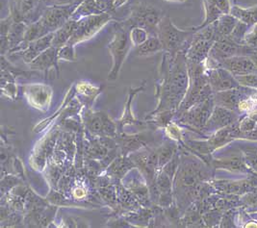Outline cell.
<instances>
[{
    "instance_id": "obj_24",
    "label": "cell",
    "mask_w": 257,
    "mask_h": 228,
    "mask_svg": "<svg viewBox=\"0 0 257 228\" xmlns=\"http://www.w3.org/2000/svg\"><path fill=\"white\" fill-rule=\"evenodd\" d=\"M210 167L214 170H226L230 171H245V162L239 156H231L222 159H212Z\"/></svg>"
},
{
    "instance_id": "obj_9",
    "label": "cell",
    "mask_w": 257,
    "mask_h": 228,
    "mask_svg": "<svg viewBox=\"0 0 257 228\" xmlns=\"http://www.w3.org/2000/svg\"><path fill=\"white\" fill-rule=\"evenodd\" d=\"M76 5L77 4L45 7L38 21L44 26L48 34L53 33L70 21Z\"/></svg>"
},
{
    "instance_id": "obj_32",
    "label": "cell",
    "mask_w": 257,
    "mask_h": 228,
    "mask_svg": "<svg viewBox=\"0 0 257 228\" xmlns=\"http://www.w3.org/2000/svg\"><path fill=\"white\" fill-rule=\"evenodd\" d=\"M166 2H170V3H184L187 0H164Z\"/></svg>"
},
{
    "instance_id": "obj_22",
    "label": "cell",
    "mask_w": 257,
    "mask_h": 228,
    "mask_svg": "<svg viewBox=\"0 0 257 228\" xmlns=\"http://www.w3.org/2000/svg\"><path fill=\"white\" fill-rule=\"evenodd\" d=\"M103 14L97 5L96 0H81L71 15V20L80 21L82 19L94 15Z\"/></svg>"
},
{
    "instance_id": "obj_6",
    "label": "cell",
    "mask_w": 257,
    "mask_h": 228,
    "mask_svg": "<svg viewBox=\"0 0 257 228\" xmlns=\"http://www.w3.org/2000/svg\"><path fill=\"white\" fill-rule=\"evenodd\" d=\"M214 107L215 103L212 95L209 98L192 106L185 112L176 115L174 121H176L182 127L191 129L193 131L202 132L204 126L210 118Z\"/></svg>"
},
{
    "instance_id": "obj_28",
    "label": "cell",
    "mask_w": 257,
    "mask_h": 228,
    "mask_svg": "<svg viewBox=\"0 0 257 228\" xmlns=\"http://www.w3.org/2000/svg\"><path fill=\"white\" fill-rule=\"evenodd\" d=\"M232 15L235 18L240 19L242 22L245 23L253 24L257 23V10L256 9H249V10H244L239 9L238 7H235L232 9Z\"/></svg>"
},
{
    "instance_id": "obj_1",
    "label": "cell",
    "mask_w": 257,
    "mask_h": 228,
    "mask_svg": "<svg viewBox=\"0 0 257 228\" xmlns=\"http://www.w3.org/2000/svg\"><path fill=\"white\" fill-rule=\"evenodd\" d=\"M190 83L187 58L184 52H163L155 86L157 105L151 114L163 111L177 112Z\"/></svg>"
},
{
    "instance_id": "obj_19",
    "label": "cell",
    "mask_w": 257,
    "mask_h": 228,
    "mask_svg": "<svg viewBox=\"0 0 257 228\" xmlns=\"http://www.w3.org/2000/svg\"><path fill=\"white\" fill-rule=\"evenodd\" d=\"M74 96H75V91H74V86H73V84H72V85L70 86V89L67 91V93H66V95H65V97H64V99H63V102L61 104V106L59 107L58 110H57L54 114L52 115L51 117L47 118V119L43 120L42 122L38 123V124L34 126L33 131H34L35 133L44 132L48 127H50L52 124H54L57 119L61 120V117H62V114H63L65 108H66L67 105L74 98Z\"/></svg>"
},
{
    "instance_id": "obj_8",
    "label": "cell",
    "mask_w": 257,
    "mask_h": 228,
    "mask_svg": "<svg viewBox=\"0 0 257 228\" xmlns=\"http://www.w3.org/2000/svg\"><path fill=\"white\" fill-rule=\"evenodd\" d=\"M21 89L30 107L42 113H47L50 109L53 90L49 85L45 83H30L21 86Z\"/></svg>"
},
{
    "instance_id": "obj_17",
    "label": "cell",
    "mask_w": 257,
    "mask_h": 228,
    "mask_svg": "<svg viewBox=\"0 0 257 228\" xmlns=\"http://www.w3.org/2000/svg\"><path fill=\"white\" fill-rule=\"evenodd\" d=\"M76 98L81 102L84 108L94 109V103L101 94L102 89L86 80H79L73 84Z\"/></svg>"
},
{
    "instance_id": "obj_12",
    "label": "cell",
    "mask_w": 257,
    "mask_h": 228,
    "mask_svg": "<svg viewBox=\"0 0 257 228\" xmlns=\"http://www.w3.org/2000/svg\"><path fill=\"white\" fill-rule=\"evenodd\" d=\"M120 154L123 156H129L130 154L137 152L141 149L148 148L153 139L151 131L141 130L139 133L126 134L124 132H118L114 137Z\"/></svg>"
},
{
    "instance_id": "obj_3",
    "label": "cell",
    "mask_w": 257,
    "mask_h": 228,
    "mask_svg": "<svg viewBox=\"0 0 257 228\" xmlns=\"http://www.w3.org/2000/svg\"><path fill=\"white\" fill-rule=\"evenodd\" d=\"M164 16V12L157 7L145 2H137L130 6L127 18L118 23L128 31L133 27H142L151 35H157L158 24Z\"/></svg>"
},
{
    "instance_id": "obj_26",
    "label": "cell",
    "mask_w": 257,
    "mask_h": 228,
    "mask_svg": "<svg viewBox=\"0 0 257 228\" xmlns=\"http://www.w3.org/2000/svg\"><path fill=\"white\" fill-rule=\"evenodd\" d=\"M70 197L73 201H77L80 203L81 201H85L87 197L90 195L88 186L85 185V179H78L72 183V186L70 188Z\"/></svg>"
},
{
    "instance_id": "obj_16",
    "label": "cell",
    "mask_w": 257,
    "mask_h": 228,
    "mask_svg": "<svg viewBox=\"0 0 257 228\" xmlns=\"http://www.w3.org/2000/svg\"><path fill=\"white\" fill-rule=\"evenodd\" d=\"M205 72L213 92L227 91L233 88L235 80L227 69L220 67L206 68Z\"/></svg>"
},
{
    "instance_id": "obj_25",
    "label": "cell",
    "mask_w": 257,
    "mask_h": 228,
    "mask_svg": "<svg viewBox=\"0 0 257 228\" xmlns=\"http://www.w3.org/2000/svg\"><path fill=\"white\" fill-rule=\"evenodd\" d=\"M163 130L165 137L167 139L176 142L179 146H182L184 144L185 139H184L183 128L180 125H178L176 121H173L170 124H168L165 126Z\"/></svg>"
},
{
    "instance_id": "obj_21",
    "label": "cell",
    "mask_w": 257,
    "mask_h": 228,
    "mask_svg": "<svg viewBox=\"0 0 257 228\" xmlns=\"http://www.w3.org/2000/svg\"><path fill=\"white\" fill-rule=\"evenodd\" d=\"M77 26V21L71 20L68 21L63 26H61L55 32H53L52 46L60 48L62 46L69 44L71 37L74 34Z\"/></svg>"
},
{
    "instance_id": "obj_7",
    "label": "cell",
    "mask_w": 257,
    "mask_h": 228,
    "mask_svg": "<svg viewBox=\"0 0 257 228\" xmlns=\"http://www.w3.org/2000/svg\"><path fill=\"white\" fill-rule=\"evenodd\" d=\"M111 22H117L115 17L111 14L94 15L82 19L77 22L75 32L69 42V45L77 46L83 42L93 39L95 35L99 33L104 26Z\"/></svg>"
},
{
    "instance_id": "obj_5",
    "label": "cell",
    "mask_w": 257,
    "mask_h": 228,
    "mask_svg": "<svg viewBox=\"0 0 257 228\" xmlns=\"http://www.w3.org/2000/svg\"><path fill=\"white\" fill-rule=\"evenodd\" d=\"M80 119L84 130L94 137L114 138L118 133L117 122L105 111H94L83 107Z\"/></svg>"
},
{
    "instance_id": "obj_23",
    "label": "cell",
    "mask_w": 257,
    "mask_h": 228,
    "mask_svg": "<svg viewBox=\"0 0 257 228\" xmlns=\"http://www.w3.org/2000/svg\"><path fill=\"white\" fill-rule=\"evenodd\" d=\"M134 49L136 55L139 57H149L164 52L162 43L157 35H151L144 44Z\"/></svg>"
},
{
    "instance_id": "obj_31",
    "label": "cell",
    "mask_w": 257,
    "mask_h": 228,
    "mask_svg": "<svg viewBox=\"0 0 257 228\" xmlns=\"http://www.w3.org/2000/svg\"><path fill=\"white\" fill-rule=\"evenodd\" d=\"M241 83L245 84L246 86H254L257 88V76H242Z\"/></svg>"
},
{
    "instance_id": "obj_30",
    "label": "cell",
    "mask_w": 257,
    "mask_h": 228,
    "mask_svg": "<svg viewBox=\"0 0 257 228\" xmlns=\"http://www.w3.org/2000/svg\"><path fill=\"white\" fill-rule=\"evenodd\" d=\"M79 0H42V4L45 7L48 6H66V5H73L78 4Z\"/></svg>"
},
{
    "instance_id": "obj_13",
    "label": "cell",
    "mask_w": 257,
    "mask_h": 228,
    "mask_svg": "<svg viewBox=\"0 0 257 228\" xmlns=\"http://www.w3.org/2000/svg\"><path fill=\"white\" fill-rule=\"evenodd\" d=\"M59 62L60 61L58 59V48L51 46L46 51L41 53L27 66L31 70H35L37 72H43L47 78L50 70H54L57 76L60 75Z\"/></svg>"
},
{
    "instance_id": "obj_4",
    "label": "cell",
    "mask_w": 257,
    "mask_h": 228,
    "mask_svg": "<svg viewBox=\"0 0 257 228\" xmlns=\"http://www.w3.org/2000/svg\"><path fill=\"white\" fill-rule=\"evenodd\" d=\"M132 48L133 46L129 38L128 30L117 21L111 41L107 45V49L112 58V66L107 75L108 81L118 79L122 66Z\"/></svg>"
},
{
    "instance_id": "obj_29",
    "label": "cell",
    "mask_w": 257,
    "mask_h": 228,
    "mask_svg": "<svg viewBox=\"0 0 257 228\" xmlns=\"http://www.w3.org/2000/svg\"><path fill=\"white\" fill-rule=\"evenodd\" d=\"M59 61H67V62H75L77 60V54L75 46L66 45L58 48Z\"/></svg>"
},
{
    "instance_id": "obj_27",
    "label": "cell",
    "mask_w": 257,
    "mask_h": 228,
    "mask_svg": "<svg viewBox=\"0 0 257 228\" xmlns=\"http://www.w3.org/2000/svg\"><path fill=\"white\" fill-rule=\"evenodd\" d=\"M150 36L151 34L145 28L142 27H133L129 30V38L133 48H136L142 44H144Z\"/></svg>"
},
{
    "instance_id": "obj_15",
    "label": "cell",
    "mask_w": 257,
    "mask_h": 228,
    "mask_svg": "<svg viewBox=\"0 0 257 228\" xmlns=\"http://www.w3.org/2000/svg\"><path fill=\"white\" fill-rule=\"evenodd\" d=\"M52 40H53V33H50L39 40L28 43L27 46H25V48H24L22 51L8 55L7 57L20 58L26 65H28L41 53H43L44 51H46L49 47L52 46Z\"/></svg>"
},
{
    "instance_id": "obj_10",
    "label": "cell",
    "mask_w": 257,
    "mask_h": 228,
    "mask_svg": "<svg viewBox=\"0 0 257 228\" xmlns=\"http://www.w3.org/2000/svg\"><path fill=\"white\" fill-rule=\"evenodd\" d=\"M57 139L58 132L57 130H53L50 131L40 142H38L29 159L30 166L34 171L44 172L47 170L48 157L51 156L54 151L56 146L55 142Z\"/></svg>"
},
{
    "instance_id": "obj_18",
    "label": "cell",
    "mask_w": 257,
    "mask_h": 228,
    "mask_svg": "<svg viewBox=\"0 0 257 228\" xmlns=\"http://www.w3.org/2000/svg\"><path fill=\"white\" fill-rule=\"evenodd\" d=\"M134 168H136V166L129 156L119 154L109 164L104 171L112 179L121 180L124 175Z\"/></svg>"
},
{
    "instance_id": "obj_20",
    "label": "cell",
    "mask_w": 257,
    "mask_h": 228,
    "mask_svg": "<svg viewBox=\"0 0 257 228\" xmlns=\"http://www.w3.org/2000/svg\"><path fill=\"white\" fill-rule=\"evenodd\" d=\"M20 85L17 83V77L11 72L1 69V93L10 101H15L19 98Z\"/></svg>"
},
{
    "instance_id": "obj_14",
    "label": "cell",
    "mask_w": 257,
    "mask_h": 228,
    "mask_svg": "<svg viewBox=\"0 0 257 228\" xmlns=\"http://www.w3.org/2000/svg\"><path fill=\"white\" fill-rule=\"evenodd\" d=\"M236 120H237V115L235 114L233 110L215 105L210 118L202 130V133L213 134L214 132L222 128L235 124Z\"/></svg>"
},
{
    "instance_id": "obj_11",
    "label": "cell",
    "mask_w": 257,
    "mask_h": 228,
    "mask_svg": "<svg viewBox=\"0 0 257 228\" xmlns=\"http://www.w3.org/2000/svg\"><path fill=\"white\" fill-rule=\"evenodd\" d=\"M146 86H147V82L144 81L137 87L129 88L122 114L120 116V118L116 121L118 132H123V128L126 126H135V127L140 128L141 130L150 128V126L146 121H140L139 119H137L133 112L134 99L140 92L145 91Z\"/></svg>"
},
{
    "instance_id": "obj_2",
    "label": "cell",
    "mask_w": 257,
    "mask_h": 228,
    "mask_svg": "<svg viewBox=\"0 0 257 228\" xmlns=\"http://www.w3.org/2000/svg\"><path fill=\"white\" fill-rule=\"evenodd\" d=\"M197 30L194 28L183 30L176 26L171 18L165 15L158 24L157 36L159 37L164 52H185Z\"/></svg>"
}]
</instances>
